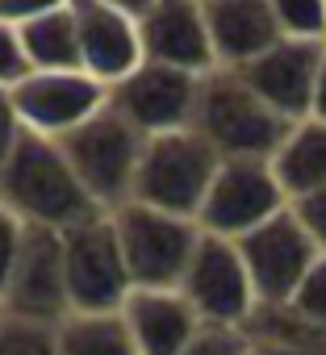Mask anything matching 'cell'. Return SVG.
I'll list each match as a JSON object with an SVG mask.
<instances>
[{
	"label": "cell",
	"instance_id": "obj_24",
	"mask_svg": "<svg viewBox=\"0 0 326 355\" xmlns=\"http://www.w3.org/2000/svg\"><path fill=\"white\" fill-rule=\"evenodd\" d=\"M247 351H251L247 330H234V326H201L180 355H247Z\"/></svg>",
	"mask_w": 326,
	"mask_h": 355
},
{
	"label": "cell",
	"instance_id": "obj_30",
	"mask_svg": "<svg viewBox=\"0 0 326 355\" xmlns=\"http://www.w3.org/2000/svg\"><path fill=\"white\" fill-rule=\"evenodd\" d=\"M247 355H322V351L293 347V343H255V338H251V351H247Z\"/></svg>",
	"mask_w": 326,
	"mask_h": 355
},
{
	"label": "cell",
	"instance_id": "obj_2",
	"mask_svg": "<svg viewBox=\"0 0 326 355\" xmlns=\"http://www.w3.org/2000/svg\"><path fill=\"white\" fill-rule=\"evenodd\" d=\"M193 130L222 155V159H268L289 138V121L272 113L239 71H209L201 80Z\"/></svg>",
	"mask_w": 326,
	"mask_h": 355
},
{
	"label": "cell",
	"instance_id": "obj_10",
	"mask_svg": "<svg viewBox=\"0 0 326 355\" xmlns=\"http://www.w3.org/2000/svg\"><path fill=\"white\" fill-rule=\"evenodd\" d=\"M205 76H189L176 67L142 63L134 76L109 88V105L142 134V138H163L176 130H193L197 96H201Z\"/></svg>",
	"mask_w": 326,
	"mask_h": 355
},
{
	"label": "cell",
	"instance_id": "obj_6",
	"mask_svg": "<svg viewBox=\"0 0 326 355\" xmlns=\"http://www.w3.org/2000/svg\"><path fill=\"white\" fill-rule=\"evenodd\" d=\"M63 268H67L71 313H113L134 293V280H130L109 214H96L63 230Z\"/></svg>",
	"mask_w": 326,
	"mask_h": 355
},
{
	"label": "cell",
	"instance_id": "obj_7",
	"mask_svg": "<svg viewBox=\"0 0 326 355\" xmlns=\"http://www.w3.org/2000/svg\"><path fill=\"white\" fill-rule=\"evenodd\" d=\"M284 209H289V197L268 159H222L209 197L197 214V226L201 234L239 243Z\"/></svg>",
	"mask_w": 326,
	"mask_h": 355
},
{
	"label": "cell",
	"instance_id": "obj_18",
	"mask_svg": "<svg viewBox=\"0 0 326 355\" xmlns=\"http://www.w3.org/2000/svg\"><path fill=\"white\" fill-rule=\"evenodd\" d=\"M272 171L289 205L326 189V121H314V117L297 121L289 138L280 142V150L272 155Z\"/></svg>",
	"mask_w": 326,
	"mask_h": 355
},
{
	"label": "cell",
	"instance_id": "obj_3",
	"mask_svg": "<svg viewBox=\"0 0 326 355\" xmlns=\"http://www.w3.org/2000/svg\"><path fill=\"white\" fill-rule=\"evenodd\" d=\"M59 146H63L71 171L80 175L84 193L96 201V209L113 214L126 201H134V180H138V163H142L146 138L113 105H105L92 121H84Z\"/></svg>",
	"mask_w": 326,
	"mask_h": 355
},
{
	"label": "cell",
	"instance_id": "obj_22",
	"mask_svg": "<svg viewBox=\"0 0 326 355\" xmlns=\"http://www.w3.org/2000/svg\"><path fill=\"white\" fill-rule=\"evenodd\" d=\"M272 9H276L280 38L326 42V5H318V0H276Z\"/></svg>",
	"mask_w": 326,
	"mask_h": 355
},
{
	"label": "cell",
	"instance_id": "obj_21",
	"mask_svg": "<svg viewBox=\"0 0 326 355\" xmlns=\"http://www.w3.org/2000/svg\"><path fill=\"white\" fill-rule=\"evenodd\" d=\"M0 355H59V326L0 318Z\"/></svg>",
	"mask_w": 326,
	"mask_h": 355
},
{
	"label": "cell",
	"instance_id": "obj_25",
	"mask_svg": "<svg viewBox=\"0 0 326 355\" xmlns=\"http://www.w3.org/2000/svg\"><path fill=\"white\" fill-rule=\"evenodd\" d=\"M26 222L22 218H13L5 205H0V297H5V288H9V276H13V268H17V255H22V247H26Z\"/></svg>",
	"mask_w": 326,
	"mask_h": 355
},
{
	"label": "cell",
	"instance_id": "obj_27",
	"mask_svg": "<svg viewBox=\"0 0 326 355\" xmlns=\"http://www.w3.org/2000/svg\"><path fill=\"white\" fill-rule=\"evenodd\" d=\"M22 138H26V125H22V113L13 105V88H0V167L13 159Z\"/></svg>",
	"mask_w": 326,
	"mask_h": 355
},
{
	"label": "cell",
	"instance_id": "obj_17",
	"mask_svg": "<svg viewBox=\"0 0 326 355\" xmlns=\"http://www.w3.org/2000/svg\"><path fill=\"white\" fill-rule=\"evenodd\" d=\"M121 318L138 355H180L205 326L180 288H134L121 305Z\"/></svg>",
	"mask_w": 326,
	"mask_h": 355
},
{
	"label": "cell",
	"instance_id": "obj_5",
	"mask_svg": "<svg viewBox=\"0 0 326 355\" xmlns=\"http://www.w3.org/2000/svg\"><path fill=\"white\" fill-rule=\"evenodd\" d=\"M109 218H113L134 288H180L189 259L201 243V226L193 218L163 214L142 201H126Z\"/></svg>",
	"mask_w": 326,
	"mask_h": 355
},
{
	"label": "cell",
	"instance_id": "obj_13",
	"mask_svg": "<svg viewBox=\"0 0 326 355\" xmlns=\"http://www.w3.org/2000/svg\"><path fill=\"white\" fill-rule=\"evenodd\" d=\"M76 30H80V71L105 88L121 84L146 63L138 17L126 9V0H76Z\"/></svg>",
	"mask_w": 326,
	"mask_h": 355
},
{
	"label": "cell",
	"instance_id": "obj_32",
	"mask_svg": "<svg viewBox=\"0 0 326 355\" xmlns=\"http://www.w3.org/2000/svg\"><path fill=\"white\" fill-rule=\"evenodd\" d=\"M0 318H5V313H0Z\"/></svg>",
	"mask_w": 326,
	"mask_h": 355
},
{
	"label": "cell",
	"instance_id": "obj_11",
	"mask_svg": "<svg viewBox=\"0 0 326 355\" xmlns=\"http://www.w3.org/2000/svg\"><path fill=\"white\" fill-rule=\"evenodd\" d=\"M13 105L26 134L63 142L109 105V88L84 71H30L13 88Z\"/></svg>",
	"mask_w": 326,
	"mask_h": 355
},
{
	"label": "cell",
	"instance_id": "obj_29",
	"mask_svg": "<svg viewBox=\"0 0 326 355\" xmlns=\"http://www.w3.org/2000/svg\"><path fill=\"white\" fill-rule=\"evenodd\" d=\"M46 5L42 0H0V21L5 26H13V30H22L30 17H38Z\"/></svg>",
	"mask_w": 326,
	"mask_h": 355
},
{
	"label": "cell",
	"instance_id": "obj_4",
	"mask_svg": "<svg viewBox=\"0 0 326 355\" xmlns=\"http://www.w3.org/2000/svg\"><path fill=\"white\" fill-rule=\"evenodd\" d=\"M218 167H222V155L197 130H176V134H163V138H146V150H142V163H138V180H134V201L197 222Z\"/></svg>",
	"mask_w": 326,
	"mask_h": 355
},
{
	"label": "cell",
	"instance_id": "obj_20",
	"mask_svg": "<svg viewBox=\"0 0 326 355\" xmlns=\"http://www.w3.org/2000/svg\"><path fill=\"white\" fill-rule=\"evenodd\" d=\"M59 355H138L121 309L113 313H67L59 322Z\"/></svg>",
	"mask_w": 326,
	"mask_h": 355
},
{
	"label": "cell",
	"instance_id": "obj_14",
	"mask_svg": "<svg viewBox=\"0 0 326 355\" xmlns=\"http://www.w3.org/2000/svg\"><path fill=\"white\" fill-rule=\"evenodd\" d=\"M138 34H142L146 63L176 67L189 76L218 71L209 26H205V5H193V0H151L138 17Z\"/></svg>",
	"mask_w": 326,
	"mask_h": 355
},
{
	"label": "cell",
	"instance_id": "obj_31",
	"mask_svg": "<svg viewBox=\"0 0 326 355\" xmlns=\"http://www.w3.org/2000/svg\"><path fill=\"white\" fill-rule=\"evenodd\" d=\"M314 121H326V46H322V67H318V84H314Z\"/></svg>",
	"mask_w": 326,
	"mask_h": 355
},
{
	"label": "cell",
	"instance_id": "obj_9",
	"mask_svg": "<svg viewBox=\"0 0 326 355\" xmlns=\"http://www.w3.org/2000/svg\"><path fill=\"white\" fill-rule=\"evenodd\" d=\"M239 255L247 263L255 301L259 305H289L293 293L301 288V280L309 276V268L326 251L309 239V230L297 222V214L289 205L284 214H276L272 222H264L259 230L239 239Z\"/></svg>",
	"mask_w": 326,
	"mask_h": 355
},
{
	"label": "cell",
	"instance_id": "obj_8",
	"mask_svg": "<svg viewBox=\"0 0 326 355\" xmlns=\"http://www.w3.org/2000/svg\"><path fill=\"white\" fill-rule=\"evenodd\" d=\"M180 297L197 309V318L205 326L247 330V322L259 309L247 263L239 255V243L214 239V234H201V243L189 259V272L180 280Z\"/></svg>",
	"mask_w": 326,
	"mask_h": 355
},
{
	"label": "cell",
	"instance_id": "obj_23",
	"mask_svg": "<svg viewBox=\"0 0 326 355\" xmlns=\"http://www.w3.org/2000/svg\"><path fill=\"white\" fill-rule=\"evenodd\" d=\"M289 309H293L301 322H309V326L326 330V255L309 268V276H305V280H301V288L293 293Z\"/></svg>",
	"mask_w": 326,
	"mask_h": 355
},
{
	"label": "cell",
	"instance_id": "obj_28",
	"mask_svg": "<svg viewBox=\"0 0 326 355\" xmlns=\"http://www.w3.org/2000/svg\"><path fill=\"white\" fill-rule=\"evenodd\" d=\"M293 214H297V222L309 230V239L326 251V189H318V193L293 201Z\"/></svg>",
	"mask_w": 326,
	"mask_h": 355
},
{
	"label": "cell",
	"instance_id": "obj_12",
	"mask_svg": "<svg viewBox=\"0 0 326 355\" xmlns=\"http://www.w3.org/2000/svg\"><path fill=\"white\" fill-rule=\"evenodd\" d=\"M0 313L59 326L71 313L67 297V268H63V234L59 230H26V247L9 276V288L0 297Z\"/></svg>",
	"mask_w": 326,
	"mask_h": 355
},
{
	"label": "cell",
	"instance_id": "obj_19",
	"mask_svg": "<svg viewBox=\"0 0 326 355\" xmlns=\"http://www.w3.org/2000/svg\"><path fill=\"white\" fill-rule=\"evenodd\" d=\"M17 34H22V51L30 59V71H80L76 5H46Z\"/></svg>",
	"mask_w": 326,
	"mask_h": 355
},
{
	"label": "cell",
	"instance_id": "obj_1",
	"mask_svg": "<svg viewBox=\"0 0 326 355\" xmlns=\"http://www.w3.org/2000/svg\"><path fill=\"white\" fill-rule=\"evenodd\" d=\"M0 205L34 230H59V234L105 214L84 193L63 146L38 134H26L13 159L0 167Z\"/></svg>",
	"mask_w": 326,
	"mask_h": 355
},
{
	"label": "cell",
	"instance_id": "obj_26",
	"mask_svg": "<svg viewBox=\"0 0 326 355\" xmlns=\"http://www.w3.org/2000/svg\"><path fill=\"white\" fill-rule=\"evenodd\" d=\"M30 76V59L22 51V34L0 21V88H17Z\"/></svg>",
	"mask_w": 326,
	"mask_h": 355
},
{
	"label": "cell",
	"instance_id": "obj_16",
	"mask_svg": "<svg viewBox=\"0 0 326 355\" xmlns=\"http://www.w3.org/2000/svg\"><path fill=\"white\" fill-rule=\"evenodd\" d=\"M205 26L214 42V63L222 71H243L280 42L276 9L264 0H209Z\"/></svg>",
	"mask_w": 326,
	"mask_h": 355
},
{
	"label": "cell",
	"instance_id": "obj_15",
	"mask_svg": "<svg viewBox=\"0 0 326 355\" xmlns=\"http://www.w3.org/2000/svg\"><path fill=\"white\" fill-rule=\"evenodd\" d=\"M322 46L326 42H293V38H280L268 55H259L239 76L247 80V88L272 113H280L289 125H297L314 109V84H318V67H322Z\"/></svg>",
	"mask_w": 326,
	"mask_h": 355
}]
</instances>
